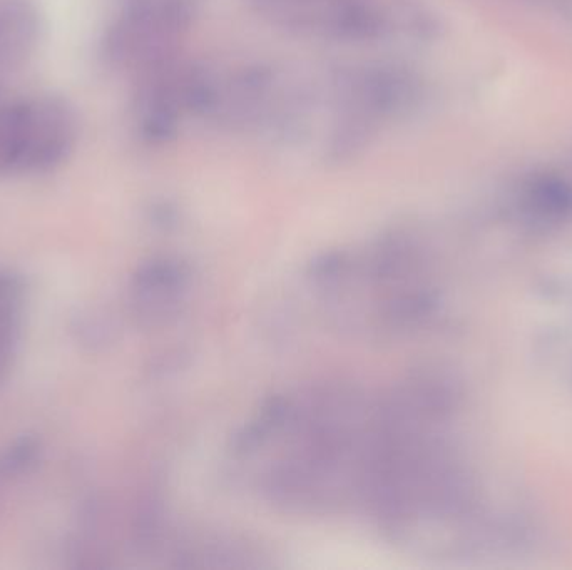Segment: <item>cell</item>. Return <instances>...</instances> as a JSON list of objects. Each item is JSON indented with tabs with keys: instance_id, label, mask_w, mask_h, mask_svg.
<instances>
[{
	"instance_id": "1",
	"label": "cell",
	"mask_w": 572,
	"mask_h": 570,
	"mask_svg": "<svg viewBox=\"0 0 572 570\" xmlns=\"http://www.w3.org/2000/svg\"><path fill=\"white\" fill-rule=\"evenodd\" d=\"M258 11L278 26L323 36L328 19L337 7L350 0H253Z\"/></svg>"
}]
</instances>
